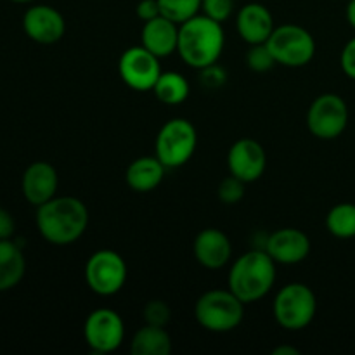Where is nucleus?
<instances>
[{
	"instance_id": "f257e3e1",
	"label": "nucleus",
	"mask_w": 355,
	"mask_h": 355,
	"mask_svg": "<svg viewBox=\"0 0 355 355\" xmlns=\"http://www.w3.org/2000/svg\"><path fill=\"white\" fill-rule=\"evenodd\" d=\"M37 229L42 238L55 246L78 241L89 225V210L75 196H54L37 207Z\"/></svg>"
},
{
	"instance_id": "f03ea898",
	"label": "nucleus",
	"mask_w": 355,
	"mask_h": 355,
	"mask_svg": "<svg viewBox=\"0 0 355 355\" xmlns=\"http://www.w3.org/2000/svg\"><path fill=\"white\" fill-rule=\"evenodd\" d=\"M224 45L225 33L222 23L205 14H198L186 23L179 24L177 52L189 68L200 71L218 62L224 52Z\"/></svg>"
},
{
	"instance_id": "7ed1b4c3",
	"label": "nucleus",
	"mask_w": 355,
	"mask_h": 355,
	"mask_svg": "<svg viewBox=\"0 0 355 355\" xmlns=\"http://www.w3.org/2000/svg\"><path fill=\"white\" fill-rule=\"evenodd\" d=\"M276 266L266 250H250L239 255L231 266L227 288L246 305L255 304L267 297L276 284Z\"/></svg>"
},
{
	"instance_id": "20e7f679",
	"label": "nucleus",
	"mask_w": 355,
	"mask_h": 355,
	"mask_svg": "<svg viewBox=\"0 0 355 355\" xmlns=\"http://www.w3.org/2000/svg\"><path fill=\"white\" fill-rule=\"evenodd\" d=\"M245 305L229 288L208 290L194 304V318L207 331L229 333L245 319Z\"/></svg>"
},
{
	"instance_id": "39448f33",
	"label": "nucleus",
	"mask_w": 355,
	"mask_h": 355,
	"mask_svg": "<svg viewBox=\"0 0 355 355\" xmlns=\"http://www.w3.org/2000/svg\"><path fill=\"white\" fill-rule=\"evenodd\" d=\"M274 319L286 331H302L318 314L315 293L304 283L284 284L272 304Z\"/></svg>"
},
{
	"instance_id": "423d86ee",
	"label": "nucleus",
	"mask_w": 355,
	"mask_h": 355,
	"mask_svg": "<svg viewBox=\"0 0 355 355\" xmlns=\"http://www.w3.org/2000/svg\"><path fill=\"white\" fill-rule=\"evenodd\" d=\"M277 64L286 68H302L315 58V38L300 24H279L266 42Z\"/></svg>"
},
{
	"instance_id": "0eeeda50",
	"label": "nucleus",
	"mask_w": 355,
	"mask_h": 355,
	"mask_svg": "<svg viewBox=\"0 0 355 355\" xmlns=\"http://www.w3.org/2000/svg\"><path fill=\"white\" fill-rule=\"evenodd\" d=\"M196 146V127L186 118H172L156 135L155 156L166 168H179L193 158Z\"/></svg>"
},
{
	"instance_id": "6e6552de",
	"label": "nucleus",
	"mask_w": 355,
	"mask_h": 355,
	"mask_svg": "<svg viewBox=\"0 0 355 355\" xmlns=\"http://www.w3.org/2000/svg\"><path fill=\"white\" fill-rule=\"evenodd\" d=\"M127 276V262L114 250H99L85 263L87 286L99 297H113L123 290Z\"/></svg>"
},
{
	"instance_id": "1a4fd4ad",
	"label": "nucleus",
	"mask_w": 355,
	"mask_h": 355,
	"mask_svg": "<svg viewBox=\"0 0 355 355\" xmlns=\"http://www.w3.org/2000/svg\"><path fill=\"white\" fill-rule=\"evenodd\" d=\"M347 125H349V106L338 94H321L309 106L307 127L314 137L333 141L347 130Z\"/></svg>"
},
{
	"instance_id": "9d476101",
	"label": "nucleus",
	"mask_w": 355,
	"mask_h": 355,
	"mask_svg": "<svg viewBox=\"0 0 355 355\" xmlns=\"http://www.w3.org/2000/svg\"><path fill=\"white\" fill-rule=\"evenodd\" d=\"M83 338L94 354L116 352L125 338L123 319L113 309H96L83 322Z\"/></svg>"
},
{
	"instance_id": "9b49d317",
	"label": "nucleus",
	"mask_w": 355,
	"mask_h": 355,
	"mask_svg": "<svg viewBox=\"0 0 355 355\" xmlns=\"http://www.w3.org/2000/svg\"><path fill=\"white\" fill-rule=\"evenodd\" d=\"M159 58L142 45H134L123 51L118 61V73L127 87L137 92L153 90L156 80L162 75Z\"/></svg>"
},
{
	"instance_id": "f8f14e48",
	"label": "nucleus",
	"mask_w": 355,
	"mask_h": 355,
	"mask_svg": "<svg viewBox=\"0 0 355 355\" xmlns=\"http://www.w3.org/2000/svg\"><path fill=\"white\" fill-rule=\"evenodd\" d=\"M227 168L231 175L243 182H255L267 168L266 149L255 139H239L229 148Z\"/></svg>"
},
{
	"instance_id": "ddd939ff",
	"label": "nucleus",
	"mask_w": 355,
	"mask_h": 355,
	"mask_svg": "<svg viewBox=\"0 0 355 355\" xmlns=\"http://www.w3.org/2000/svg\"><path fill=\"white\" fill-rule=\"evenodd\" d=\"M23 30L30 40L42 45H52L66 33V21L55 7L37 3L23 16Z\"/></svg>"
},
{
	"instance_id": "4468645a",
	"label": "nucleus",
	"mask_w": 355,
	"mask_h": 355,
	"mask_svg": "<svg viewBox=\"0 0 355 355\" xmlns=\"http://www.w3.org/2000/svg\"><path fill=\"white\" fill-rule=\"evenodd\" d=\"M270 259L281 266H297L311 253V239L304 231L295 227H283L274 231L263 246Z\"/></svg>"
},
{
	"instance_id": "2eb2a0df",
	"label": "nucleus",
	"mask_w": 355,
	"mask_h": 355,
	"mask_svg": "<svg viewBox=\"0 0 355 355\" xmlns=\"http://www.w3.org/2000/svg\"><path fill=\"white\" fill-rule=\"evenodd\" d=\"M193 253L201 267L218 270L231 262L232 245L224 231L217 227H207L198 232L193 243Z\"/></svg>"
},
{
	"instance_id": "dca6fc26",
	"label": "nucleus",
	"mask_w": 355,
	"mask_h": 355,
	"mask_svg": "<svg viewBox=\"0 0 355 355\" xmlns=\"http://www.w3.org/2000/svg\"><path fill=\"white\" fill-rule=\"evenodd\" d=\"M59 186L58 170L49 162H35L24 170L21 189L26 201L33 207L47 203L55 196Z\"/></svg>"
},
{
	"instance_id": "f3484780",
	"label": "nucleus",
	"mask_w": 355,
	"mask_h": 355,
	"mask_svg": "<svg viewBox=\"0 0 355 355\" xmlns=\"http://www.w3.org/2000/svg\"><path fill=\"white\" fill-rule=\"evenodd\" d=\"M274 17L266 6L259 2H250L243 6L236 14V30L243 42L248 45L266 44L272 35Z\"/></svg>"
},
{
	"instance_id": "a211bd4d",
	"label": "nucleus",
	"mask_w": 355,
	"mask_h": 355,
	"mask_svg": "<svg viewBox=\"0 0 355 355\" xmlns=\"http://www.w3.org/2000/svg\"><path fill=\"white\" fill-rule=\"evenodd\" d=\"M141 45L155 55L168 58L177 52L179 45V24L165 16L146 21L141 31Z\"/></svg>"
},
{
	"instance_id": "6ab92c4d",
	"label": "nucleus",
	"mask_w": 355,
	"mask_h": 355,
	"mask_svg": "<svg viewBox=\"0 0 355 355\" xmlns=\"http://www.w3.org/2000/svg\"><path fill=\"white\" fill-rule=\"evenodd\" d=\"M166 166L156 156L135 158L125 172L127 186L135 193H151L165 179Z\"/></svg>"
},
{
	"instance_id": "aec40b11",
	"label": "nucleus",
	"mask_w": 355,
	"mask_h": 355,
	"mask_svg": "<svg viewBox=\"0 0 355 355\" xmlns=\"http://www.w3.org/2000/svg\"><path fill=\"white\" fill-rule=\"evenodd\" d=\"M26 272L23 250L12 239H0V291H9L21 283Z\"/></svg>"
},
{
	"instance_id": "412c9836",
	"label": "nucleus",
	"mask_w": 355,
	"mask_h": 355,
	"mask_svg": "<svg viewBox=\"0 0 355 355\" xmlns=\"http://www.w3.org/2000/svg\"><path fill=\"white\" fill-rule=\"evenodd\" d=\"M132 355H170L172 354V338L162 326L144 324L130 342Z\"/></svg>"
},
{
	"instance_id": "4be33fe9",
	"label": "nucleus",
	"mask_w": 355,
	"mask_h": 355,
	"mask_svg": "<svg viewBox=\"0 0 355 355\" xmlns=\"http://www.w3.org/2000/svg\"><path fill=\"white\" fill-rule=\"evenodd\" d=\"M156 99L168 106H179L189 97V82L177 71H162L153 87Z\"/></svg>"
},
{
	"instance_id": "5701e85b",
	"label": "nucleus",
	"mask_w": 355,
	"mask_h": 355,
	"mask_svg": "<svg viewBox=\"0 0 355 355\" xmlns=\"http://www.w3.org/2000/svg\"><path fill=\"white\" fill-rule=\"evenodd\" d=\"M326 229L338 239L355 238V203H338L326 215Z\"/></svg>"
},
{
	"instance_id": "b1692460",
	"label": "nucleus",
	"mask_w": 355,
	"mask_h": 355,
	"mask_svg": "<svg viewBox=\"0 0 355 355\" xmlns=\"http://www.w3.org/2000/svg\"><path fill=\"white\" fill-rule=\"evenodd\" d=\"M201 2L203 0H158L162 16L168 17L177 24L198 16L201 12Z\"/></svg>"
},
{
	"instance_id": "393cba45",
	"label": "nucleus",
	"mask_w": 355,
	"mask_h": 355,
	"mask_svg": "<svg viewBox=\"0 0 355 355\" xmlns=\"http://www.w3.org/2000/svg\"><path fill=\"white\" fill-rule=\"evenodd\" d=\"M245 61H246V66L255 73H267L277 64L272 52H270V49L267 47V44L250 45Z\"/></svg>"
},
{
	"instance_id": "a878e982",
	"label": "nucleus",
	"mask_w": 355,
	"mask_h": 355,
	"mask_svg": "<svg viewBox=\"0 0 355 355\" xmlns=\"http://www.w3.org/2000/svg\"><path fill=\"white\" fill-rule=\"evenodd\" d=\"M245 186L246 182H243L241 179H238V177L229 173V177H225L217 187L218 200H220L224 205H238L239 201L245 198V193H246Z\"/></svg>"
},
{
	"instance_id": "bb28decb",
	"label": "nucleus",
	"mask_w": 355,
	"mask_h": 355,
	"mask_svg": "<svg viewBox=\"0 0 355 355\" xmlns=\"http://www.w3.org/2000/svg\"><path fill=\"white\" fill-rule=\"evenodd\" d=\"M142 314H144L146 324L162 326V328H165L170 322V319H172V311H170V307L163 300H149L144 305Z\"/></svg>"
},
{
	"instance_id": "cd10ccee",
	"label": "nucleus",
	"mask_w": 355,
	"mask_h": 355,
	"mask_svg": "<svg viewBox=\"0 0 355 355\" xmlns=\"http://www.w3.org/2000/svg\"><path fill=\"white\" fill-rule=\"evenodd\" d=\"M232 12H234V0H203L201 2V14L218 23L227 21Z\"/></svg>"
},
{
	"instance_id": "c85d7f7f",
	"label": "nucleus",
	"mask_w": 355,
	"mask_h": 355,
	"mask_svg": "<svg viewBox=\"0 0 355 355\" xmlns=\"http://www.w3.org/2000/svg\"><path fill=\"white\" fill-rule=\"evenodd\" d=\"M200 82L205 89H220L227 82V73H225V69L222 66H218L215 62V64L200 69Z\"/></svg>"
},
{
	"instance_id": "c756f323",
	"label": "nucleus",
	"mask_w": 355,
	"mask_h": 355,
	"mask_svg": "<svg viewBox=\"0 0 355 355\" xmlns=\"http://www.w3.org/2000/svg\"><path fill=\"white\" fill-rule=\"evenodd\" d=\"M340 66H342V71L355 82V37L350 38L345 44V47L342 49V54H340Z\"/></svg>"
},
{
	"instance_id": "7c9ffc66",
	"label": "nucleus",
	"mask_w": 355,
	"mask_h": 355,
	"mask_svg": "<svg viewBox=\"0 0 355 355\" xmlns=\"http://www.w3.org/2000/svg\"><path fill=\"white\" fill-rule=\"evenodd\" d=\"M135 14L142 23H146V21L162 16V9H159L158 0H139V3L135 6Z\"/></svg>"
},
{
	"instance_id": "2f4dec72",
	"label": "nucleus",
	"mask_w": 355,
	"mask_h": 355,
	"mask_svg": "<svg viewBox=\"0 0 355 355\" xmlns=\"http://www.w3.org/2000/svg\"><path fill=\"white\" fill-rule=\"evenodd\" d=\"M14 229H16V224H14V218L6 208L0 207V239H10L14 234Z\"/></svg>"
},
{
	"instance_id": "473e14b6",
	"label": "nucleus",
	"mask_w": 355,
	"mask_h": 355,
	"mask_svg": "<svg viewBox=\"0 0 355 355\" xmlns=\"http://www.w3.org/2000/svg\"><path fill=\"white\" fill-rule=\"evenodd\" d=\"M347 21L355 30V0H349V3H347Z\"/></svg>"
},
{
	"instance_id": "72a5a7b5",
	"label": "nucleus",
	"mask_w": 355,
	"mask_h": 355,
	"mask_svg": "<svg viewBox=\"0 0 355 355\" xmlns=\"http://www.w3.org/2000/svg\"><path fill=\"white\" fill-rule=\"evenodd\" d=\"M274 355H298L297 349H293V347H288V345H283V347H276V349L272 350Z\"/></svg>"
},
{
	"instance_id": "f704fd0d",
	"label": "nucleus",
	"mask_w": 355,
	"mask_h": 355,
	"mask_svg": "<svg viewBox=\"0 0 355 355\" xmlns=\"http://www.w3.org/2000/svg\"><path fill=\"white\" fill-rule=\"evenodd\" d=\"M10 2H14V3H31V2H35V0H10Z\"/></svg>"
},
{
	"instance_id": "c9c22d12",
	"label": "nucleus",
	"mask_w": 355,
	"mask_h": 355,
	"mask_svg": "<svg viewBox=\"0 0 355 355\" xmlns=\"http://www.w3.org/2000/svg\"><path fill=\"white\" fill-rule=\"evenodd\" d=\"M347 2H349V0H347Z\"/></svg>"
}]
</instances>
